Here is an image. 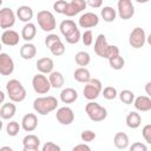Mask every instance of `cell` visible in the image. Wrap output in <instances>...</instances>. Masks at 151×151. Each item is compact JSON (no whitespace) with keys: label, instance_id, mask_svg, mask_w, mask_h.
<instances>
[{"label":"cell","instance_id":"36","mask_svg":"<svg viewBox=\"0 0 151 151\" xmlns=\"http://www.w3.org/2000/svg\"><path fill=\"white\" fill-rule=\"evenodd\" d=\"M101 94L104 96L105 99H107V100H113V99L117 98L118 92H117V88H116V87H113V86H106V87H104V90L101 91Z\"/></svg>","mask_w":151,"mask_h":151},{"label":"cell","instance_id":"37","mask_svg":"<svg viewBox=\"0 0 151 151\" xmlns=\"http://www.w3.org/2000/svg\"><path fill=\"white\" fill-rule=\"evenodd\" d=\"M51 53L54 55V57H60L65 53V45L61 40H59L58 42H55L51 48H50Z\"/></svg>","mask_w":151,"mask_h":151},{"label":"cell","instance_id":"6","mask_svg":"<svg viewBox=\"0 0 151 151\" xmlns=\"http://www.w3.org/2000/svg\"><path fill=\"white\" fill-rule=\"evenodd\" d=\"M101 91H103L101 81L99 79H97V78H93V79L91 78V80L85 84L83 93H84V97L87 100H94V99H97L99 97Z\"/></svg>","mask_w":151,"mask_h":151},{"label":"cell","instance_id":"12","mask_svg":"<svg viewBox=\"0 0 151 151\" xmlns=\"http://www.w3.org/2000/svg\"><path fill=\"white\" fill-rule=\"evenodd\" d=\"M78 24L81 28H92L99 24V17L93 12H86L80 15Z\"/></svg>","mask_w":151,"mask_h":151},{"label":"cell","instance_id":"30","mask_svg":"<svg viewBox=\"0 0 151 151\" xmlns=\"http://www.w3.org/2000/svg\"><path fill=\"white\" fill-rule=\"evenodd\" d=\"M76 28H78V27H77L76 22H74L73 20H71V19L63 20V21L60 22V25H59V29H60V32H61V34H63L64 37H66L67 34H70V33H71L72 31H74Z\"/></svg>","mask_w":151,"mask_h":151},{"label":"cell","instance_id":"44","mask_svg":"<svg viewBox=\"0 0 151 151\" xmlns=\"http://www.w3.org/2000/svg\"><path fill=\"white\" fill-rule=\"evenodd\" d=\"M130 150L131 151H146L147 150V146L143 143H139V142H136L133 143L131 146H130Z\"/></svg>","mask_w":151,"mask_h":151},{"label":"cell","instance_id":"46","mask_svg":"<svg viewBox=\"0 0 151 151\" xmlns=\"http://www.w3.org/2000/svg\"><path fill=\"white\" fill-rule=\"evenodd\" d=\"M73 151H79V150H83V151H90L91 150V147L84 142V143H81V144H78V145H76V146H73V149H72Z\"/></svg>","mask_w":151,"mask_h":151},{"label":"cell","instance_id":"22","mask_svg":"<svg viewBox=\"0 0 151 151\" xmlns=\"http://www.w3.org/2000/svg\"><path fill=\"white\" fill-rule=\"evenodd\" d=\"M34 13H33V9L27 6V5H22V6H19L18 9H17V17L20 21L22 22H29L33 18Z\"/></svg>","mask_w":151,"mask_h":151},{"label":"cell","instance_id":"29","mask_svg":"<svg viewBox=\"0 0 151 151\" xmlns=\"http://www.w3.org/2000/svg\"><path fill=\"white\" fill-rule=\"evenodd\" d=\"M100 15L105 22H113L117 17V11L111 6H105L100 11Z\"/></svg>","mask_w":151,"mask_h":151},{"label":"cell","instance_id":"20","mask_svg":"<svg viewBox=\"0 0 151 151\" xmlns=\"http://www.w3.org/2000/svg\"><path fill=\"white\" fill-rule=\"evenodd\" d=\"M133 105L137 111L147 112L151 110V98L149 96H139V97L134 98Z\"/></svg>","mask_w":151,"mask_h":151},{"label":"cell","instance_id":"15","mask_svg":"<svg viewBox=\"0 0 151 151\" xmlns=\"http://www.w3.org/2000/svg\"><path fill=\"white\" fill-rule=\"evenodd\" d=\"M19 33L14 29H5L1 34V42L6 46H15L19 44Z\"/></svg>","mask_w":151,"mask_h":151},{"label":"cell","instance_id":"19","mask_svg":"<svg viewBox=\"0 0 151 151\" xmlns=\"http://www.w3.org/2000/svg\"><path fill=\"white\" fill-rule=\"evenodd\" d=\"M35 65H37V70L40 73H44V74H50L53 71V67H54L53 60L51 58H47V57L38 59Z\"/></svg>","mask_w":151,"mask_h":151},{"label":"cell","instance_id":"9","mask_svg":"<svg viewBox=\"0 0 151 151\" xmlns=\"http://www.w3.org/2000/svg\"><path fill=\"white\" fill-rule=\"evenodd\" d=\"M117 13L120 19L129 20L134 15V6L131 0H118Z\"/></svg>","mask_w":151,"mask_h":151},{"label":"cell","instance_id":"16","mask_svg":"<svg viewBox=\"0 0 151 151\" xmlns=\"http://www.w3.org/2000/svg\"><path fill=\"white\" fill-rule=\"evenodd\" d=\"M22 147L24 151H35L40 147V139L35 134H27L22 139Z\"/></svg>","mask_w":151,"mask_h":151},{"label":"cell","instance_id":"51","mask_svg":"<svg viewBox=\"0 0 151 151\" xmlns=\"http://www.w3.org/2000/svg\"><path fill=\"white\" fill-rule=\"evenodd\" d=\"M138 4H146V2H149L150 0H136Z\"/></svg>","mask_w":151,"mask_h":151},{"label":"cell","instance_id":"41","mask_svg":"<svg viewBox=\"0 0 151 151\" xmlns=\"http://www.w3.org/2000/svg\"><path fill=\"white\" fill-rule=\"evenodd\" d=\"M59 40H61L57 34H53V33H51V34H48L46 38H45V45H46V47H48V50L55 44V42H58Z\"/></svg>","mask_w":151,"mask_h":151},{"label":"cell","instance_id":"4","mask_svg":"<svg viewBox=\"0 0 151 151\" xmlns=\"http://www.w3.org/2000/svg\"><path fill=\"white\" fill-rule=\"evenodd\" d=\"M85 112L92 122H103L107 117V110L93 100H90V103L86 104Z\"/></svg>","mask_w":151,"mask_h":151},{"label":"cell","instance_id":"11","mask_svg":"<svg viewBox=\"0 0 151 151\" xmlns=\"http://www.w3.org/2000/svg\"><path fill=\"white\" fill-rule=\"evenodd\" d=\"M55 118L61 125H70L74 122V112L71 107L63 106V107H59L57 110Z\"/></svg>","mask_w":151,"mask_h":151},{"label":"cell","instance_id":"1","mask_svg":"<svg viewBox=\"0 0 151 151\" xmlns=\"http://www.w3.org/2000/svg\"><path fill=\"white\" fill-rule=\"evenodd\" d=\"M94 52L100 58L109 59L113 55L119 54V48L116 45H109L106 37L104 34H99L94 41Z\"/></svg>","mask_w":151,"mask_h":151},{"label":"cell","instance_id":"26","mask_svg":"<svg viewBox=\"0 0 151 151\" xmlns=\"http://www.w3.org/2000/svg\"><path fill=\"white\" fill-rule=\"evenodd\" d=\"M129 143H130V140H129V137H127L126 133H124V132H117L114 134L113 144H114V146L117 149L125 150V149L129 147Z\"/></svg>","mask_w":151,"mask_h":151},{"label":"cell","instance_id":"13","mask_svg":"<svg viewBox=\"0 0 151 151\" xmlns=\"http://www.w3.org/2000/svg\"><path fill=\"white\" fill-rule=\"evenodd\" d=\"M14 71V61L9 54L2 52L0 53V73L1 76H9Z\"/></svg>","mask_w":151,"mask_h":151},{"label":"cell","instance_id":"40","mask_svg":"<svg viewBox=\"0 0 151 151\" xmlns=\"http://www.w3.org/2000/svg\"><path fill=\"white\" fill-rule=\"evenodd\" d=\"M81 41L85 46H91L93 42V33L91 29H86L83 34H81Z\"/></svg>","mask_w":151,"mask_h":151},{"label":"cell","instance_id":"45","mask_svg":"<svg viewBox=\"0 0 151 151\" xmlns=\"http://www.w3.org/2000/svg\"><path fill=\"white\" fill-rule=\"evenodd\" d=\"M86 2L92 8H100L103 5V0H86Z\"/></svg>","mask_w":151,"mask_h":151},{"label":"cell","instance_id":"5","mask_svg":"<svg viewBox=\"0 0 151 151\" xmlns=\"http://www.w3.org/2000/svg\"><path fill=\"white\" fill-rule=\"evenodd\" d=\"M37 21H38L39 27L44 32H52L57 26L53 13L47 9H42L37 13Z\"/></svg>","mask_w":151,"mask_h":151},{"label":"cell","instance_id":"48","mask_svg":"<svg viewBox=\"0 0 151 151\" xmlns=\"http://www.w3.org/2000/svg\"><path fill=\"white\" fill-rule=\"evenodd\" d=\"M13 149L11 146H1L0 147V151H12Z\"/></svg>","mask_w":151,"mask_h":151},{"label":"cell","instance_id":"14","mask_svg":"<svg viewBox=\"0 0 151 151\" xmlns=\"http://www.w3.org/2000/svg\"><path fill=\"white\" fill-rule=\"evenodd\" d=\"M87 6L86 0H71L66 7L65 11V15L66 17H74L77 14H79L80 12H83Z\"/></svg>","mask_w":151,"mask_h":151},{"label":"cell","instance_id":"21","mask_svg":"<svg viewBox=\"0 0 151 151\" xmlns=\"http://www.w3.org/2000/svg\"><path fill=\"white\" fill-rule=\"evenodd\" d=\"M37 34V26L33 24V22H26L21 29V38L26 41V42H29L34 39Z\"/></svg>","mask_w":151,"mask_h":151},{"label":"cell","instance_id":"47","mask_svg":"<svg viewBox=\"0 0 151 151\" xmlns=\"http://www.w3.org/2000/svg\"><path fill=\"white\" fill-rule=\"evenodd\" d=\"M145 92H146V94L151 98V81L146 83V85H145Z\"/></svg>","mask_w":151,"mask_h":151},{"label":"cell","instance_id":"25","mask_svg":"<svg viewBox=\"0 0 151 151\" xmlns=\"http://www.w3.org/2000/svg\"><path fill=\"white\" fill-rule=\"evenodd\" d=\"M125 122L130 129H138L142 124V117L137 111H131L127 113Z\"/></svg>","mask_w":151,"mask_h":151},{"label":"cell","instance_id":"17","mask_svg":"<svg viewBox=\"0 0 151 151\" xmlns=\"http://www.w3.org/2000/svg\"><path fill=\"white\" fill-rule=\"evenodd\" d=\"M38 126V117L34 113H27L21 119V127L26 132H32Z\"/></svg>","mask_w":151,"mask_h":151},{"label":"cell","instance_id":"49","mask_svg":"<svg viewBox=\"0 0 151 151\" xmlns=\"http://www.w3.org/2000/svg\"><path fill=\"white\" fill-rule=\"evenodd\" d=\"M0 94H1V96H0V101H1L2 104H4V99H5V93H4L2 91H1V92H0Z\"/></svg>","mask_w":151,"mask_h":151},{"label":"cell","instance_id":"34","mask_svg":"<svg viewBox=\"0 0 151 151\" xmlns=\"http://www.w3.org/2000/svg\"><path fill=\"white\" fill-rule=\"evenodd\" d=\"M20 127H21V125H20L18 122L11 120V122L7 124V126H6V132H7V134H8L9 137H15V136L19 133Z\"/></svg>","mask_w":151,"mask_h":151},{"label":"cell","instance_id":"33","mask_svg":"<svg viewBox=\"0 0 151 151\" xmlns=\"http://www.w3.org/2000/svg\"><path fill=\"white\" fill-rule=\"evenodd\" d=\"M118 96H119V99L123 104L131 105L134 101V93L130 90H123V91H120V93Z\"/></svg>","mask_w":151,"mask_h":151},{"label":"cell","instance_id":"50","mask_svg":"<svg viewBox=\"0 0 151 151\" xmlns=\"http://www.w3.org/2000/svg\"><path fill=\"white\" fill-rule=\"evenodd\" d=\"M146 42H147V44L151 46V33H150V34L146 37Z\"/></svg>","mask_w":151,"mask_h":151},{"label":"cell","instance_id":"10","mask_svg":"<svg viewBox=\"0 0 151 151\" xmlns=\"http://www.w3.org/2000/svg\"><path fill=\"white\" fill-rule=\"evenodd\" d=\"M14 24H15V13L8 7H2L0 9V27L5 31L13 27Z\"/></svg>","mask_w":151,"mask_h":151},{"label":"cell","instance_id":"35","mask_svg":"<svg viewBox=\"0 0 151 151\" xmlns=\"http://www.w3.org/2000/svg\"><path fill=\"white\" fill-rule=\"evenodd\" d=\"M64 38H65V40H66L67 44H72L73 45V44H77L81 39V33H80L79 28H76L74 31H72L70 34H67Z\"/></svg>","mask_w":151,"mask_h":151},{"label":"cell","instance_id":"38","mask_svg":"<svg viewBox=\"0 0 151 151\" xmlns=\"http://www.w3.org/2000/svg\"><path fill=\"white\" fill-rule=\"evenodd\" d=\"M68 2L66 0H57L54 4H53V9L54 12H57L58 14H64L65 11H66V7H67Z\"/></svg>","mask_w":151,"mask_h":151},{"label":"cell","instance_id":"39","mask_svg":"<svg viewBox=\"0 0 151 151\" xmlns=\"http://www.w3.org/2000/svg\"><path fill=\"white\" fill-rule=\"evenodd\" d=\"M96 137H97V134H96V132H93L92 130H84V131L80 133V138H81V140L85 142V143L93 142V140L96 139Z\"/></svg>","mask_w":151,"mask_h":151},{"label":"cell","instance_id":"3","mask_svg":"<svg viewBox=\"0 0 151 151\" xmlns=\"http://www.w3.org/2000/svg\"><path fill=\"white\" fill-rule=\"evenodd\" d=\"M6 91L9 100L14 103H20L26 98V88L18 79H11L6 84Z\"/></svg>","mask_w":151,"mask_h":151},{"label":"cell","instance_id":"2","mask_svg":"<svg viewBox=\"0 0 151 151\" xmlns=\"http://www.w3.org/2000/svg\"><path fill=\"white\" fill-rule=\"evenodd\" d=\"M58 107V99L53 96H46V97H38L33 101V109L37 113L41 116H46Z\"/></svg>","mask_w":151,"mask_h":151},{"label":"cell","instance_id":"18","mask_svg":"<svg viewBox=\"0 0 151 151\" xmlns=\"http://www.w3.org/2000/svg\"><path fill=\"white\" fill-rule=\"evenodd\" d=\"M17 112V106L14 104V101H8V103H4L0 107V117L5 120H9L14 117Z\"/></svg>","mask_w":151,"mask_h":151},{"label":"cell","instance_id":"32","mask_svg":"<svg viewBox=\"0 0 151 151\" xmlns=\"http://www.w3.org/2000/svg\"><path fill=\"white\" fill-rule=\"evenodd\" d=\"M107 60H109V64H110V66H111L113 70H116V71H119V70H122V68L124 67V65H125V60H124V58H123L120 54L113 55V57L109 58Z\"/></svg>","mask_w":151,"mask_h":151},{"label":"cell","instance_id":"8","mask_svg":"<svg viewBox=\"0 0 151 151\" xmlns=\"http://www.w3.org/2000/svg\"><path fill=\"white\" fill-rule=\"evenodd\" d=\"M146 42V34L142 27H136L129 35V44L133 48H140Z\"/></svg>","mask_w":151,"mask_h":151},{"label":"cell","instance_id":"7","mask_svg":"<svg viewBox=\"0 0 151 151\" xmlns=\"http://www.w3.org/2000/svg\"><path fill=\"white\" fill-rule=\"evenodd\" d=\"M32 86H33V90L38 94H46L52 87L51 83H50V79L44 73H38L33 77Z\"/></svg>","mask_w":151,"mask_h":151},{"label":"cell","instance_id":"27","mask_svg":"<svg viewBox=\"0 0 151 151\" xmlns=\"http://www.w3.org/2000/svg\"><path fill=\"white\" fill-rule=\"evenodd\" d=\"M73 78L79 81V83H88L91 80V74H90V71L86 68V67H78L76 68V71L73 72Z\"/></svg>","mask_w":151,"mask_h":151},{"label":"cell","instance_id":"31","mask_svg":"<svg viewBox=\"0 0 151 151\" xmlns=\"http://www.w3.org/2000/svg\"><path fill=\"white\" fill-rule=\"evenodd\" d=\"M74 60H76V64L78 66H81V67H85L90 64L91 61V57L87 52L85 51H79L76 53V57H74Z\"/></svg>","mask_w":151,"mask_h":151},{"label":"cell","instance_id":"28","mask_svg":"<svg viewBox=\"0 0 151 151\" xmlns=\"http://www.w3.org/2000/svg\"><path fill=\"white\" fill-rule=\"evenodd\" d=\"M48 79H50V83H51V86L53 88H61L63 85L65 84V79H64V76L58 72V71H52L48 76Z\"/></svg>","mask_w":151,"mask_h":151},{"label":"cell","instance_id":"24","mask_svg":"<svg viewBox=\"0 0 151 151\" xmlns=\"http://www.w3.org/2000/svg\"><path fill=\"white\" fill-rule=\"evenodd\" d=\"M78 99V92L72 87H66L60 92V100L64 104H72Z\"/></svg>","mask_w":151,"mask_h":151},{"label":"cell","instance_id":"23","mask_svg":"<svg viewBox=\"0 0 151 151\" xmlns=\"http://www.w3.org/2000/svg\"><path fill=\"white\" fill-rule=\"evenodd\" d=\"M37 54V47L32 42H26L20 47V57L25 60H31Z\"/></svg>","mask_w":151,"mask_h":151},{"label":"cell","instance_id":"43","mask_svg":"<svg viewBox=\"0 0 151 151\" xmlns=\"http://www.w3.org/2000/svg\"><path fill=\"white\" fill-rule=\"evenodd\" d=\"M41 150H42V151H60L61 147H60L58 144L53 143V142H47V143H45V144L42 145Z\"/></svg>","mask_w":151,"mask_h":151},{"label":"cell","instance_id":"42","mask_svg":"<svg viewBox=\"0 0 151 151\" xmlns=\"http://www.w3.org/2000/svg\"><path fill=\"white\" fill-rule=\"evenodd\" d=\"M142 136H143V138L145 139V142L151 145V124H147V125H145V126L143 127V130H142Z\"/></svg>","mask_w":151,"mask_h":151}]
</instances>
